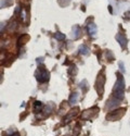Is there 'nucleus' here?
Masks as SVG:
<instances>
[{"label": "nucleus", "mask_w": 130, "mask_h": 136, "mask_svg": "<svg viewBox=\"0 0 130 136\" xmlns=\"http://www.w3.org/2000/svg\"><path fill=\"white\" fill-rule=\"evenodd\" d=\"M74 30H75V37L77 38V37H79V36H80V27L75 26V27H74Z\"/></svg>", "instance_id": "obj_17"}, {"label": "nucleus", "mask_w": 130, "mask_h": 136, "mask_svg": "<svg viewBox=\"0 0 130 136\" xmlns=\"http://www.w3.org/2000/svg\"><path fill=\"white\" fill-rule=\"evenodd\" d=\"M119 101L120 100H118V99H116L115 97L113 98V99H109L108 101H107V108L108 109H113V108H115V107H117L119 105Z\"/></svg>", "instance_id": "obj_6"}, {"label": "nucleus", "mask_w": 130, "mask_h": 136, "mask_svg": "<svg viewBox=\"0 0 130 136\" xmlns=\"http://www.w3.org/2000/svg\"><path fill=\"white\" fill-rule=\"evenodd\" d=\"M20 12H21V7H18V8H16V10H15V13H16V15H18V14H20Z\"/></svg>", "instance_id": "obj_21"}, {"label": "nucleus", "mask_w": 130, "mask_h": 136, "mask_svg": "<svg viewBox=\"0 0 130 136\" xmlns=\"http://www.w3.org/2000/svg\"><path fill=\"white\" fill-rule=\"evenodd\" d=\"M124 90H125V81H124V77L118 74V77H117V82L116 84L114 85V88H113V93L114 95L113 96L118 100H121L124 98Z\"/></svg>", "instance_id": "obj_1"}, {"label": "nucleus", "mask_w": 130, "mask_h": 136, "mask_svg": "<svg viewBox=\"0 0 130 136\" xmlns=\"http://www.w3.org/2000/svg\"><path fill=\"white\" fill-rule=\"evenodd\" d=\"M44 115H48V114H50L52 112V110H51V106H47L46 108H44Z\"/></svg>", "instance_id": "obj_19"}, {"label": "nucleus", "mask_w": 130, "mask_h": 136, "mask_svg": "<svg viewBox=\"0 0 130 136\" xmlns=\"http://www.w3.org/2000/svg\"><path fill=\"white\" fill-rule=\"evenodd\" d=\"M77 100H78V93H73L71 96H70V104L72 105V106H74L76 102H77Z\"/></svg>", "instance_id": "obj_10"}, {"label": "nucleus", "mask_w": 130, "mask_h": 136, "mask_svg": "<svg viewBox=\"0 0 130 136\" xmlns=\"http://www.w3.org/2000/svg\"><path fill=\"white\" fill-rule=\"evenodd\" d=\"M117 40H118V43H119V45L121 46V48H126V47H127L128 40H127V38H126L125 35H121V34L117 35Z\"/></svg>", "instance_id": "obj_5"}, {"label": "nucleus", "mask_w": 130, "mask_h": 136, "mask_svg": "<svg viewBox=\"0 0 130 136\" xmlns=\"http://www.w3.org/2000/svg\"><path fill=\"white\" fill-rule=\"evenodd\" d=\"M76 67L75 65H72V67H70V69H68V73H70V75H72V76H74L75 74H76Z\"/></svg>", "instance_id": "obj_15"}, {"label": "nucleus", "mask_w": 130, "mask_h": 136, "mask_svg": "<svg viewBox=\"0 0 130 136\" xmlns=\"http://www.w3.org/2000/svg\"><path fill=\"white\" fill-rule=\"evenodd\" d=\"M119 68H120V70H121V72H125V68H124V63L123 62H119Z\"/></svg>", "instance_id": "obj_20"}, {"label": "nucleus", "mask_w": 130, "mask_h": 136, "mask_svg": "<svg viewBox=\"0 0 130 136\" xmlns=\"http://www.w3.org/2000/svg\"><path fill=\"white\" fill-rule=\"evenodd\" d=\"M105 53H106V56H107V60H108V61H112V60L114 59V55H113V53H112L111 51H108V50H107Z\"/></svg>", "instance_id": "obj_18"}, {"label": "nucleus", "mask_w": 130, "mask_h": 136, "mask_svg": "<svg viewBox=\"0 0 130 136\" xmlns=\"http://www.w3.org/2000/svg\"><path fill=\"white\" fill-rule=\"evenodd\" d=\"M16 26H18V23H16L15 21H12V22L10 23L9 27H8V30H9V31H14L15 28H16Z\"/></svg>", "instance_id": "obj_16"}, {"label": "nucleus", "mask_w": 130, "mask_h": 136, "mask_svg": "<svg viewBox=\"0 0 130 136\" xmlns=\"http://www.w3.org/2000/svg\"><path fill=\"white\" fill-rule=\"evenodd\" d=\"M87 30H88V34L90 35V36L95 35V33H96V27H95V24H93V23L88 24Z\"/></svg>", "instance_id": "obj_8"}, {"label": "nucleus", "mask_w": 130, "mask_h": 136, "mask_svg": "<svg viewBox=\"0 0 130 136\" xmlns=\"http://www.w3.org/2000/svg\"><path fill=\"white\" fill-rule=\"evenodd\" d=\"M126 14H127V18H129V16H130V12H127Z\"/></svg>", "instance_id": "obj_23"}, {"label": "nucleus", "mask_w": 130, "mask_h": 136, "mask_svg": "<svg viewBox=\"0 0 130 136\" xmlns=\"http://www.w3.org/2000/svg\"><path fill=\"white\" fill-rule=\"evenodd\" d=\"M78 52L80 53V55H85V56H87L90 53V50H89V48L87 46H85V45H81V46L79 47L78 49Z\"/></svg>", "instance_id": "obj_9"}, {"label": "nucleus", "mask_w": 130, "mask_h": 136, "mask_svg": "<svg viewBox=\"0 0 130 136\" xmlns=\"http://www.w3.org/2000/svg\"><path fill=\"white\" fill-rule=\"evenodd\" d=\"M92 111L91 110H87V111H84L83 112V114H81V118L83 119H85V120H87V119H89L92 115Z\"/></svg>", "instance_id": "obj_12"}, {"label": "nucleus", "mask_w": 130, "mask_h": 136, "mask_svg": "<svg viewBox=\"0 0 130 136\" xmlns=\"http://www.w3.org/2000/svg\"><path fill=\"white\" fill-rule=\"evenodd\" d=\"M126 109L123 108V109H117V110H114L112 111V112H109L107 115H106V119L107 120H111V121H115V120H118V119H120V117L125 113Z\"/></svg>", "instance_id": "obj_4"}, {"label": "nucleus", "mask_w": 130, "mask_h": 136, "mask_svg": "<svg viewBox=\"0 0 130 136\" xmlns=\"http://www.w3.org/2000/svg\"><path fill=\"white\" fill-rule=\"evenodd\" d=\"M34 109L36 112H39L40 110L42 109V104L40 101H35V104H34Z\"/></svg>", "instance_id": "obj_13"}, {"label": "nucleus", "mask_w": 130, "mask_h": 136, "mask_svg": "<svg viewBox=\"0 0 130 136\" xmlns=\"http://www.w3.org/2000/svg\"><path fill=\"white\" fill-rule=\"evenodd\" d=\"M35 76L39 82L43 83V82H47L49 80V77H50V73H49L44 68L40 67V68L37 69V71L35 72Z\"/></svg>", "instance_id": "obj_2"}, {"label": "nucleus", "mask_w": 130, "mask_h": 136, "mask_svg": "<svg viewBox=\"0 0 130 136\" xmlns=\"http://www.w3.org/2000/svg\"><path fill=\"white\" fill-rule=\"evenodd\" d=\"M29 38L27 35H22V36H20V38H19V40H18V46L19 47H21L22 45H24L26 42H27V39Z\"/></svg>", "instance_id": "obj_11"}, {"label": "nucleus", "mask_w": 130, "mask_h": 136, "mask_svg": "<svg viewBox=\"0 0 130 136\" xmlns=\"http://www.w3.org/2000/svg\"><path fill=\"white\" fill-rule=\"evenodd\" d=\"M12 136H20V134H19V133H14V134L12 135Z\"/></svg>", "instance_id": "obj_22"}, {"label": "nucleus", "mask_w": 130, "mask_h": 136, "mask_svg": "<svg viewBox=\"0 0 130 136\" xmlns=\"http://www.w3.org/2000/svg\"><path fill=\"white\" fill-rule=\"evenodd\" d=\"M78 111H79V109H73L72 111H71V113H68L66 117H65V123L66 122H68V121H71L72 120V118H74V117H76L77 114H78Z\"/></svg>", "instance_id": "obj_7"}, {"label": "nucleus", "mask_w": 130, "mask_h": 136, "mask_svg": "<svg viewBox=\"0 0 130 136\" xmlns=\"http://www.w3.org/2000/svg\"><path fill=\"white\" fill-rule=\"evenodd\" d=\"M54 38H56L58 40H64L65 39V35L62 34L61 32H58V33H55V34H54Z\"/></svg>", "instance_id": "obj_14"}, {"label": "nucleus", "mask_w": 130, "mask_h": 136, "mask_svg": "<svg viewBox=\"0 0 130 136\" xmlns=\"http://www.w3.org/2000/svg\"><path fill=\"white\" fill-rule=\"evenodd\" d=\"M104 83H105V76L103 75L102 73H100L96 77V81H95V89L99 96H102L103 92H104Z\"/></svg>", "instance_id": "obj_3"}]
</instances>
